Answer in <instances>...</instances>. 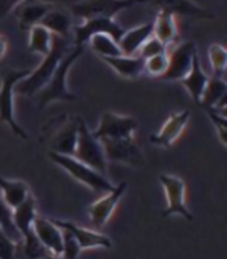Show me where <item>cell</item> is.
<instances>
[{"label": "cell", "mask_w": 227, "mask_h": 259, "mask_svg": "<svg viewBox=\"0 0 227 259\" xmlns=\"http://www.w3.org/2000/svg\"><path fill=\"white\" fill-rule=\"evenodd\" d=\"M166 68H167V52L149 57V59L144 60V71L151 76L161 78Z\"/></svg>", "instance_id": "4dcf8cb0"}, {"label": "cell", "mask_w": 227, "mask_h": 259, "mask_svg": "<svg viewBox=\"0 0 227 259\" xmlns=\"http://www.w3.org/2000/svg\"><path fill=\"white\" fill-rule=\"evenodd\" d=\"M188 120H190V110L172 113L166 120V123L161 126L159 132L149 136V143H153L154 146H159V148H170L178 140V136L182 135Z\"/></svg>", "instance_id": "2e32d148"}, {"label": "cell", "mask_w": 227, "mask_h": 259, "mask_svg": "<svg viewBox=\"0 0 227 259\" xmlns=\"http://www.w3.org/2000/svg\"><path fill=\"white\" fill-rule=\"evenodd\" d=\"M125 190H127V183L122 182L117 186H114L110 191L104 193V196L101 199L94 201L93 204L89 206L88 214H89V219H91V224L96 229H102V227L107 224L117 204L120 202L122 196H124Z\"/></svg>", "instance_id": "5bb4252c"}, {"label": "cell", "mask_w": 227, "mask_h": 259, "mask_svg": "<svg viewBox=\"0 0 227 259\" xmlns=\"http://www.w3.org/2000/svg\"><path fill=\"white\" fill-rule=\"evenodd\" d=\"M208 78L209 76L205 73V70L201 68V63H200V59H198V52H197L193 55L190 71L180 79V83L183 84V88L192 96V99L198 105H200L201 94H203V91H205V86L208 83Z\"/></svg>", "instance_id": "603a6c76"}, {"label": "cell", "mask_w": 227, "mask_h": 259, "mask_svg": "<svg viewBox=\"0 0 227 259\" xmlns=\"http://www.w3.org/2000/svg\"><path fill=\"white\" fill-rule=\"evenodd\" d=\"M29 39H28V49L32 54H37L41 57H46L51 52L52 47V32L46 29L41 24L32 26L29 31Z\"/></svg>", "instance_id": "4316f807"}, {"label": "cell", "mask_w": 227, "mask_h": 259, "mask_svg": "<svg viewBox=\"0 0 227 259\" xmlns=\"http://www.w3.org/2000/svg\"><path fill=\"white\" fill-rule=\"evenodd\" d=\"M0 227H2L4 232L8 235V237H12V238L16 240V241H20V240H21L18 230H16V229H15V225H13L12 209L5 204L4 199H2V196H0Z\"/></svg>", "instance_id": "f546056e"}, {"label": "cell", "mask_w": 227, "mask_h": 259, "mask_svg": "<svg viewBox=\"0 0 227 259\" xmlns=\"http://www.w3.org/2000/svg\"><path fill=\"white\" fill-rule=\"evenodd\" d=\"M78 160L85 162L86 165L91 168L97 170L105 175L107 172V159H105V154L102 149V144L97 138L93 135L91 130L88 128L83 118H78V140H77V148L73 152Z\"/></svg>", "instance_id": "52a82bcc"}, {"label": "cell", "mask_w": 227, "mask_h": 259, "mask_svg": "<svg viewBox=\"0 0 227 259\" xmlns=\"http://www.w3.org/2000/svg\"><path fill=\"white\" fill-rule=\"evenodd\" d=\"M159 12H167L180 16H188L195 20H214V13L195 4L193 0H149Z\"/></svg>", "instance_id": "e0dca14e"}, {"label": "cell", "mask_w": 227, "mask_h": 259, "mask_svg": "<svg viewBox=\"0 0 227 259\" xmlns=\"http://www.w3.org/2000/svg\"><path fill=\"white\" fill-rule=\"evenodd\" d=\"M47 157L51 159L55 165L63 168L70 177L75 178L81 185L88 186L89 190L96 193H107L114 188V185L105 178L104 174L97 172V170L86 165L85 162L78 160L75 156H67V154H59L54 151H47Z\"/></svg>", "instance_id": "8992f818"}, {"label": "cell", "mask_w": 227, "mask_h": 259, "mask_svg": "<svg viewBox=\"0 0 227 259\" xmlns=\"http://www.w3.org/2000/svg\"><path fill=\"white\" fill-rule=\"evenodd\" d=\"M7 47H8V44H7V37L0 34V59H4V55L7 54Z\"/></svg>", "instance_id": "8d00e7d4"}, {"label": "cell", "mask_w": 227, "mask_h": 259, "mask_svg": "<svg viewBox=\"0 0 227 259\" xmlns=\"http://www.w3.org/2000/svg\"><path fill=\"white\" fill-rule=\"evenodd\" d=\"M71 47L73 46L70 42V39L52 34L51 52L46 57H43V62L39 63V67L34 71H29L28 76H24L21 81L16 83L15 93H18L20 96H36L41 89L49 83V79L52 78L57 65L60 63V60Z\"/></svg>", "instance_id": "6da1fadb"}, {"label": "cell", "mask_w": 227, "mask_h": 259, "mask_svg": "<svg viewBox=\"0 0 227 259\" xmlns=\"http://www.w3.org/2000/svg\"><path fill=\"white\" fill-rule=\"evenodd\" d=\"M89 47L94 54H97L102 59V57H117L122 55L120 46L114 37L109 34H94L89 37L88 40Z\"/></svg>", "instance_id": "83f0119b"}, {"label": "cell", "mask_w": 227, "mask_h": 259, "mask_svg": "<svg viewBox=\"0 0 227 259\" xmlns=\"http://www.w3.org/2000/svg\"><path fill=\"white\" fill-rule=\"evenodd\" d=\"M151 36H153V21L144 23L141 26H136L132 29H127L119 40L122 55H136V52L140 51L144 40L149 39Z\"/></svg>", "instance_id": "cb8c5ba5"}, {"label": "cell", "mask_w": 227, "mask_h": 259, "mask_svg": "<svg viewBox=\"0 0 227 259\" xmlns=\"http://www.w3.org/2000/svg\"><path fill=\"white\" fill-rule=\"evenodd\" d=\"M73 46L77 47H85L88 44V40L94 34H109L110 37H114L119 42L120 37L124 36V32L127 31L124 26L114 20V18H91L86 20L78 26H73Z\"/></svg>", "instance_id": "8fae6325"}, {"label": "cell", "mask_w": 227, "mask_h": 259, "mask_svg": "<svg viewBox=\"0 0 227 259\" xmlns=\"http://www.w3.org/2000/svg\"><path fill=\"white\" fill-rule=\"evenodd\" d=\"M153 36L158 37L167 47L172 44L178 36L175 16L167 12H159L153 21Z\"/></svg>", "instance_id": "484cf974"}, {"label": "cell", "mask_w": 227, "mask_h": 259, "mask_svg": "<svg viewBox=\"0 0 227 259\" xmlns=\"http://www.w3.org/2000/svg\"><path fill=\"white\" fill-rule=\"evenodd\" d=\"M39 24L51 31L54 36H60L67 39H70V32L73 29L71 13L57 4L54 5L52 10L47 12V15L41 20Z\"/></svg>", "instance_id": "44dd1931"}, {"label": "cell", "mask_w": 227, "mask_h": 259, "mask_svg": "<svg viewBox=\"0 0 227 259\" xmlns=\"http://www.w3.org/2000/svg\"><path fill=\"white\" fill-rule=\"evenodd\" d=\"M107 162H119L130 167H141L144 164L143 151L135 138H117V140H99Z\"/></svg>", "instance_id": "9c48e42d"}, {"label": "cell", "mask_w": 227, "mask_h": 259, "mask_svg": "<svg viewBox=\"0 0 227 259\" xmlns=\"http://www.w3.org/2000/svg\"><path fill=\"white\" fill-rule=\"evenodd\" d=\"M167 52V46L164 42H161L158 37L151 36L149 39H146L143 46L140 47V51H138V55L143 57V59H149V57H154V55H159V54H166Z\"/></svg>", "instance_id": "1f68e13d"}, {"label": "cell", "mask_w": 227, "mask_h": 259, "mask_svg": "<svg viewBox=\"0 0 227 259\" xmlns=\"http://www.w3.org/2000/svg\"><path fill=\"white\" fill-rule=\"evenodd\" d=\"M55 4L52 2H41V0H24L23 4H20L18 12V24L20 31H29L32 26L41 23V20L47 15L49 10H52Z\"/></svg>", "instance_id": "d6986e66"}, {"label": "cell", "mask_w": 227, "mask_h": 259, "mask_svg": "<svg viewBox=\"0 0 227 259\" xmlns=\"http://www.w3.org/2000/svg\"><path fill=\"white\" fill-rule=\"evenodd\" d=\"M148 2L149 0H80V2L71 5L70 12L71 16L80 18L81 21L99 18V16H102V18H116L119 12Z\"/></svg>", "instance_id": "ba28073f"}, {"label": "cell", "mask_w": 227, "mask_h": 259, "mask_svg": "<svg viewBox=\"0 0 227 259\" xmlns=\"http://www.w3.org/2000/svg\"><path fill=\"white\" fill-rule=\"evenodd\" d=\"M29 71L28 68H7L0 73V123L7 125L21 140H28V135L15 118V86Z\"/></svg>", "instance_id": "277c9868"}, {"label": "cell", "mask_w": 227, "mask_h": 259, "mask_svg": "<svg viewBox=\"0 0 227 259\" xmlns=\"http://www.w3.org/2000/svg\"><path fill=\"white\" fill-rule=\"evenodd\" d=\"M208 59L211 63V68H213L214 75L219 76H224V71L227 67V52H225V47L222 44H211L208 49Z\"/></svg>", "instance_id": "f1b7e54d"}, {"label": "cell", "mask_w": 227, "mask_h": 259, "mask_svg": "<svg viewBox=\"0 0 227 259\" xmlns=\"http://www.w3.org/2000/svg\"><path fill=\"white\" fill-rule=\"evenodd\" d=\"M23 2L24 0H0V21L5 20L7 16L13 10H16V7Z\"/></svg>", "instance_id": "d590c367"}, {"label": "cell", "mask_w": 227, "mask_h": 259, "mask_svg": "<svg viewBox=\"0 0 227 259\" xmlns=\"http://www.w3.org/2000/svg\"><path fill=\"white\" fill-rule=\"evenodd\" d=\"M225 97H227V83L224 76L214 75L208 78V83L205 86V91L201 94L200 105L205 109H225Z\"/></svg>", "instance_id": "7402d4cb"}, {"label": "cell", "mask_w": 227, "mask_h": 259, "mask_svg": "<svg viewBox=\"0 0 227 259\" xmlns=\"http://www.w3.org/2000/svg\"><path fill=\"white\" fill-rule=\"evenodd\" d=\"M159 182L162 185V188H164L167 198V207L162 210V217L182 215L185 221L192 222L193 214L185 206V182L180 177L170 174H161Z\"/></svg>", "instance_id": "30bf717a"}, {"label": "cell", "mask_w": 227, "mask_h": 259, "mask_svg": "<svg viewBox=\"0 0 227 259\" xmlns=\"http://www.w3.org/2000/svg\"><path fill=\"white\" fill-rule=\"evenodd\" d=\"M52 221L59 225L60 229L71 232L73 237L77 238L81 249H91V248H105V249H109L112 246L110 238H107L102 233H97L94 230L85 229V227H80V225L73 224L70 221H57V219H52Z\"/></svg>", "instance_id": "ac0fdd59"}, {"label": "cell", "mask_w": 227, "mask_h": 259, "mask_svg": "<svg viewBox=\"0 0 227 259\" xmlns=\"http://www.w3.org/2000/svg\"><path fill=\"white\" fill-rule=\"evenodd\" d=\"M83 51H85V47L73 46L70 51L65 54L60 63L57 65V68L54 71L52 78L49 79V83L37 93L39 109H44L51 102H55V101H67V102L77 101V96L73 94L67 86V76H68L71 65L80 59V55L83 54Z\"/></svg>", "instance_id": "7a4b0ae2"}, {"label": "cell", "mask_w": 227, "mask_h": 259, "mask_svg": "<svg viewBox=\"0 0 227 259\" xmlns=\"http://www.w3.org/2000/svg\"><path fill=\"white\" fill-rule=\"evenodd\" d=\"M195 54H197V46L193 40L180 42L172 51V54L167 55V68L161 78L164 81H180L190 71Z\"/></svg>", "instance_id": "4fadbf2b"}, {"label": "cell", "mask_w": 227, "mask_h": 259, "mask_svg": "<svg viewBox=\"0 0 227 259\" xmlns=\"http://www.w3.org/2000/svg\"><path fill=\"white\" fill-rule=\"evenodd\" d=\"M36 215H37L36 199L32 198V194H29V196L24 199L18 207H15L12 210L13 225L21 237L24 256L32 257V259L51 256V253H49V251L43 246V243L37 240L34 229H32V224H34Z\"/></svg>", "instance_id": "3957f363"}, {"label": "cell", "mask_w": 227, "mask_h": 259, "mask_svg": "<svg viewBox=\"0 0 227 259\" xmlns=\"http://www.w3.org/2000/svg\"><path fill=\"white\" fill-rule=\"evenodd\" d=\"M109 67L125 79H138L144 71V59L140 55H117L102 57Z\"/></svg>", "instance_id": "ffe728a7"}, {"label": "cell", "mask_w": 227, "mask_h": 259, "mask_svg": "<svg viewBox=\"0 0 227 259\" xmlns=\"http://www.w3.org/2000/svg\"><path fill=\"white\" fill-rule=\"evenodd\" d=\"M62 240H63V249H62V257L65 259H75L80 256L83 249L80 248L77 238L73 237V233L62 229Z\"/></svg>", "instance_id": "d6a6232c"}, {"label": "cell", "mask_w": 227, "mask_h": 259, "mask_svg": "<svg viewBox=\"0 0 227 259\" xmlns=\"http://www.w3.org/2000/svg\"><path fill=\"white\" fill-rule=\"evenodd\" d=\"M18 243L13 240L12 237L4 232V229L0 227V259H12L16 256V248H18Z\"/></svg>", "instance_id": "e575fe53"}, {"label": "cell", "mask_w": 227, "mask_h": 259, "mask_svg": "<svg viewBox=\"0 0 227 259\" xmlns=\"http://www.w3.org/2000/svg\"><path fill=\"white\" fill-rule=\"evenodd\" d=\"M138 121L130 115H119L114 112H104L101 121L93 135L97 140H117V138H133Z\"/></svg>", "instance_id": "7c38bea8"}, {"label": "cell", "mask_w": 227, "mask_h": 259, "mask_svg": "<svg viewBox=\"0 0 227 259\" xmlns=\"http://www.w3.org/2000/svg\"><path fill=\"white\" fill-rule=\"evenodd\" d=\"M29 186L20 180H7L0 177V196L12 210L18 207L21 202L29 196Z\"/></svg>", "instance_id": "d4e9b609"}, {"label": "cell", "mask_w": 227, "mask_h": 259, "mask_svg": "<svg viewBox=\"0 0 227 259\" xmlns=\"http://www.w3.org/2000/svg\"><path fill=\"white\" fill-rule=\"evenodd\" d=\"M32 229H34L37 240L43 243V246L51 253V256L62 257V249H63L62 229L52 221V217L36 215Z\"/></svg>", "instance_id": "9a60e30c"}, {"label": "cell", "mask_w": 227, "mask_h": 259, "mask_svg": "<svg viewBox=\"0 0 227 259\" xmlns=\"http://www.w3.org/2000/svg\"><path fill=\"white\" fill-rule=\"evenodd\" d=\"M78 118L80 117H70L68 113H63L47 121L43 126L49 148L47 151L73 156L78 140Z\"/></svg>", "instance_id": "5b68a950"}, {"label": "cell", "mask_w": 227, "mask_h": 259, "mask_svg": "<svg viewBox=\"0 0 227 259\" xmlns=\"http://www.w3.org/2000/svg\"><path fill=\"white\" fill-rule=\"evenodd\" d=\"M208 110V115L211 118V121L214 123L216 126V132H217V136H219V141L222 143V146H225L227 140H225V109H216V107H211V109H206Z\"/></svg>", "instance_id": "836d02e7"}]
</instances>
